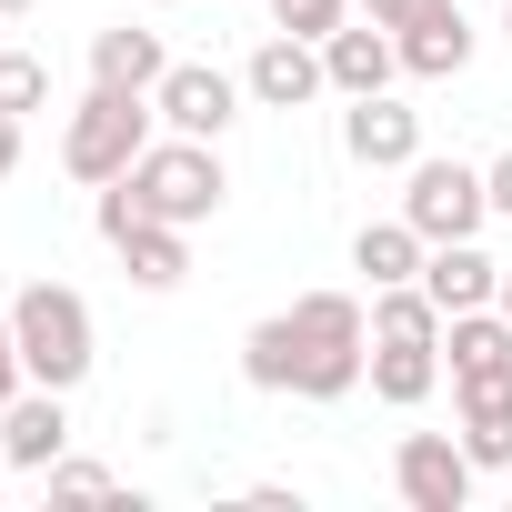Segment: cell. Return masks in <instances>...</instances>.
<instances>
[{
    "mask_svg": "<svg viewBox=\"0 0 512 512\" xmlns=\"http://www.w3.org/2000/svg\"><path fill=\"white\" fill-rule=\"evenodd\" d=\"M11 332H21V372L51 382V392H81L91 362H101V342H91V302H81L71 282H51V272L11 292Z\"/></svg>",
    "mask_w": 512,
    "mask_h": 512,
    "instance_id": "cell-1",
    "label": "cell"
},
{
    "mask_svg": "<svg viewBox=\"0 0 512 512\" xmlns=\"http://www.w3.org/2000/svg\"><path fill=\"white\" fill-rule=\"evenodd\" d=\"M292 342H302V402H342L372 382V312L352 292H302Z\"/></svg>",
    "mask_w": 512,
    "mask_h": 512,
    "instance_id": "cell-2",
    "label": "cell"
},
{
    "mask_svg": "<svg viewBox=\"0 0 512 512\" xmlns=\"http://www.w3.org/2000/svg\"><path fill=\"white\" fill-rule=\"evenodd\" d=\"M131 191H141V211L151 221H181V231H201L221 201H231V171H221V141H181V131H161L131 171H121Z\"/></svg>",
    "mask_w": 512,
    "mask_h": 512,
    "instance_id": "cell-3",
    "label": "cell"
},
{
    "mask_svg": "<svg viewBox=\"0 0 512 512\" xmlns=\"http://www.w3.org/2000/svg\"><path fill=\"white\" fill-rule=\"evenodd\" d=\"M151 121H161V111H151V91H111V81H91V101H81V111H71V131H61V171H71V181H91V191H101V181H121V171L151 151Z\"/></svg>",
    "mask_w": 512,
    "mask_h": 512,
    "instance_id": "cell-4",
    "label": "cell"
},
{
    "mask_svg": "<svg viewBox=\"0 0 512 512\" xmlns=\"http://www.w3.org/2000/svg\"><path fill=\"white\" fill-rule=\"evenodd\" d=\"M482 211H492V181H482L472 161L422 151V161L402 171V221H412L422 241H472V231H482Z\"/></svg>",
    "mask_w": 512,
    "mask_h": 512,
    "instance_id": "cell-5",
    "label": "cell"
},
{
    "mask_svg": "<svg viewBox=\"0 0 512 512\" xmlns=\"http://www.w3.org/2000/svg\"><path fill=\"white\" fill-rule=\"evenodd\" d=\"M392 482H402L412 512H462L472 482H482V462L462 452V432H402L392 442Z\"/></svg>",
    "mask_w": 512,
    "mask_h": 512,
    "instance_id": "cell-6",
    "label": "cell"
},
{
    "mask_svg": "<svg viewBox=\"0 0 512 512\" xmlns=\"http://www.w3.org/2000/svg\"><path fill=\"white\" fill-rule=\"evenodd\" d=\"M241 81L231 71H211V61H171L161 71V91H151V111H161V131H181V141H221L231 121H241Z\"/></svg>",
    "mask_w": 512,
    "mask_h": 512,
    "instance_id": "cell-7",
    "label": "cell"
},
{
    "mask_svg": "<svg viewBox=\"0 0 512 512\" xmlns=\"http://www.w3.org/2000/svg\"><path fill=\"white\" fill-rule=\"evenodd\" d=\"M392 51L412 81H452L472 61V21H462V0H402L392 11Z\"/></svg>",
    "mask_w": 512,
    "mask_h": 512,
    "instance_id": "cell-8",
    "label": "cell"
},
{
    "mask_svg": "<svg viewBox=\"0 0 512 512\" xmlns=\"http://www.w3.org/2000/svg\"><path fill=\"white\" fill-rule=\"evenodd\" d=\"M241 91L262 101V111H302V101H322V91H332V71H322V41H302V31H272L262 51H251Z\"/></svg>",
    "mask_w": 512,
    "mask_h": 512,
    "instance_id": "cell-9",
    "label": "cell"
},
{
    "mask_svg": "<svg viewBox=\"0 0 512 512\" xmlns=\"http://www.w3.org/2000/svg\"><path fill=\"white\" fill-rule=\"evenodd\" d=\"M342 151H352L362 171H412V161H422V111H402L392 91H362V101L342 111Z\"/></svg>",
    "mask_w": 512,
    "mask_h": 512,
    "instance_id": "cell-10",
    "label": "cell"
},
{
    "mask_svg": "<svg viewBox=\"0 0 512 512\" xmlns=\"http://www.w3.org/2000/svg\"><path fill=\"white\" fill-rule=\"evenodd\" d=\"M71 392H51V382H31L11 412H0V462L11 472H51L61 452H71V412H61Z\"/></svg>",
    "mask_w": 512,
    "mask_h": 512,
    "instance_id": "cell-11",
    "label": "cell"
},
{
    "mask_svg": "<svg viewBox=\"0 0 512 512\" xmlns=\"http://www.w3.org/2000/svg\"><path fill=\"white\" fill-rule=\"evenodd\" d=\"M322 71H332V91H342V101H362V91H392V71H402V51H392V21H372V11H362V31H332V41H322Z\"/></svg>",
    "mask_w": 512,
    "mask_h": 512,
    "instance_id": "cell-12",
    "label": "cell"
},
{
    "mask_svg": "<svg viewBox=\"0 0 512 512\" xmlns=\"http://www.w3.org/2000/svg\"><path fill=\"white\" fill-rule=\"evenodd\" d=\"M422 292H432L442 312H482V302L502 292V262H492L482 241H432V251H422Z\"/></svg>",
    "mask_w": 512,
    "mask_h": 512,
    "instance_id": "cell-13",
    "label": "cell"
},
{
    "mask_svg": "<svg viewBox=\"0 0 512 512\" xmlns=\"http://www.w3.org/2000/svg\"><path fill=\"white\" fill-rule=\"evenodd\" d=\"M442 352H452V382H512V322L482 302V312H442Z\"/></svg>",
    "mask_w": 512,
    "mask_h": 512,
    "instance_id": "cell-14",
    "label": "cell"
},
{
    "mask_svg": "<svg viewBox=\"0 0 512 512\" xmlns=\"http://www.w3.org/2000/svg\"><path fill=\"white\" fill-rule=\"evenodd\" d=\"M111 251H121V272H131L141 292H181V282H191V231H181V221H151V211H141Z\"/></svg>",
    "mask_w": 512,
    "mask_h": 512,
    "instance_id": "cell-15",
    "label": "cell"
},
{
    "mask_svg": "<svg viewBox=\"0 0 512 512\" xmlns=\"http://www.w3.org/2000/svg\"><path fill=\"white\" fill-rule=\"evenodd\" d=\"M161 71H171L161 31H141V21L91 31V81H111V91H161Z\"/></svg>",
    "mask_w": 512,
    "mask_h": 512,
    "instance_id": "cell-16",
    "label": "cell"
},
{
    "mask_svg": "<svg viewBox=\"0 0 512 512\" xmlns=\"http://www.w3.org/2000/svg\"><path fill=\"white\" fill-rule=\"evenodd\" d=\"M462 402V452L482 472H512V382H452Z\"/></svg>",
    "mask_w": 512,
    "mask_h": 512,
    "instance_id": "cell-17",
    "label": "cell"
},
{
    "mask_svg": "<svg viewBox=\"0 0 512 512\" xmlns=\"http://www.w3.org/2000/svg\"><path fill=\"white\" fill-rule=\"evenodd\" d=\"M372 392L392 412H422L442 392V342H372Z\"/></svg>",
    "mask_w": 512,
    "mask_h": 512,
    "instance_id": "cell-18",
    "label": "cell"
},
{
    "mask_svg": "<svg viewBox=\"0 0 512 512\" xmlns=\"http://www.w3.org/2000/svg\"><path fill=\"white\" fill-rule=\"evenodd\" d=\"M422 231L412 221H362V241H352V272L372 282V292H392V282H422Z\"/></svg>",
    "mask_w": 512,
    "mask_h": 512,
    "instance_id": "cell-19",
    "label": "cell"
},
{
    "mask_svg": "<svg viewBox=\"0 0 512 512\" xmlns=\"http://www.w3.org/2000/svg\"><path fill=\"white\" fill-rule=\"evenodd\" d=\"M241 382H251V392H302V342H292V312H272V322H251V332H241Z\"/></svg>",
    "mask_w": 512,
    "mask_h": 512,
    "instance_id": "cell-20",
    "label": "cell"
},
{
    "mask_svg": "<svg viewBox=\"0 0 512 512\" xmlns=\"http://www.w3.org/2000/svg\"><path fill=\"white\" fill-rule=\"evenodd\" d=\"M372 342H442V302H432L422 282L372 292Z\"/></svg>",
    "mask_w": 512,
    "mask_h": 512,
    "instance_id": "cell-21",
    "label": "cell"
},
{
    "mask_svg": "<svg viewBox=\"0 0 512 512\" xmlns=\"http://www.w3.org/2000/svg\"><path fill=\"white\" fill-rule=\"evenodd\" d=\"M51 101V61H31V51H0V111L11 121H31Z\"/></svg>",
    "mask_w": 512,
    "mask_h": 512,
    "instance_id": "cell-22",
    "label": "cell"
},
{
    "mask_svg": "<svg viewBox=\"0 0 512 512\" xmlns=\"http://www.w3.org/2000/svg\"><path fill=\"white\" fill-rule=\"evenodd\" d=\"M352 0H272V31H302V41H332Z\"/></svg>",
    "mask_w": 512,
    "mask_h": 512,
    "instance_id": "cell-23",
    "label": "cell"
},
{
    "mask_svg": "<svg viewBox=\"0 0 512 512\" xmlns=\"http://www.w3.org/2000/svg\"><path fill=\"white\" fill-rule=\"evenodd\" d=\"M111 492H121V482H111L101 462H71V452L51 462V502H111Z\"/></svg>",
    "mask_w": 512,
    "mask_h": 512,
    "instance_id": "cell-24",
    "label": "cell"
},
{
    "mask_svg": "<svg viewBox=\"0 0 512 512\" xmlns=\"http://www.w3.org/2000/svg\"><path fill=\"white\" fill-rule=\"evenodd\" d=\"M31 392V372H21V332H11V302H0V412H11Z\"/></svg>",
    "mask_w": 512,
    "mask_h": 512,
    "instance_id": "cell-25",
    "label": "cell"
},
{
    "mask_svg": "<svg viewBox=\"0 0 512 512\" xmlns=\"http://www.w3.org/2000/svg\"><path fill=\"white\" fill-rule=\"evenodd\" d=\"M482 181H492V211H502V221H512V151H502V161H492V171H482Z\"/></svg>",
    "mask_w": 512,
    "mask_h": 512,
    "instance_id": "cell-26",
    "label": "cell"
},
{
    "mask_svg": "<svg viewBox=\"0 0 512 512\" xmlns=\"http://www.w3.org/2000/svg\"><path fill=\"white\" fill-rule=\"evenodd\" d=\"M11 171H21V121L0 111V181H11Z\"/></svg>",
    "mask_w": 512,
    "mask_h": 512,
    "instance_id": "cell-27",
    "label": "cell"
},
{
    "mask_svg": "<svg viewBox=\"0 0 512 512\" xmlns=\"http://www.w3.org/2000/svg\"><path fill=\"white\" fill-rule=\"evenodd\" d=\"M492 312H502V322H512V262H502V292H492Z\"/></svg>",
    "mask_w": 512,
    "mask_h": 512,
    "instance_id": "cell-28",
    "label": "cell"
},
{
    "mask_svg": "<svg viewBox=\"0 0 512 512\" xmlns=\"http://www.w3.org/2000/svg\"><path fill=\"white\" fill-rule=\"evenodd\" d=\"M362 11H372V21H392V11H402V0H362Z\"/></svg>",
    "mask_w": 512,
    "mask_h": 512,
    "instance_id": "cell-29",
    "label": "cell"
},
{
    "mask_svg": "<svg viewBox=\"0 0 512 512\" xmlns=\"http://www.w3.org/2000/svg\"><path fill=\"white\" fill-rule=\"evenodd\" d=\"M21 11H31V0H0V21H21Z\"/></svg>",
    "mask_w": 512,
    "mask_h": 512,
    "instance_id": "cell-30",
    "label": "cell"
},
{
    "mask_svg": "<svg viewBox=\"0 0 512 512\" xmlns=\"http://www.w3.org/2000/svg\"><path fill=\"white\" fill-rule=\"evenodd\" d=\"M502 41H512V0H502Z\"/></svg>",
    "mask_w": 512,
    "mask_h": 512,
    "instance_id": "cell-31",
    "label": "cell"
},
{
    "mask_svg": "<svg viewBox=\"0 0 512 512\" xmlns=\"http://www.w3.org/2000/svg\"><path fill=\"white\" fill-rule=\"evenodd\" d=\"M151 11H171V0H151Z\"/></svg>",
    "mask_w": 512,
    "mask_h": 512,
    "instance_id": "cell-32",
    "label": "cell"
}]
</instances>
